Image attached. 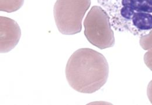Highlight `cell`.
<instances>
[{
  "label": "cell",
  "instance_id": "1",
  "mask_svg": "<svg viewBox=\"0 0 152 105\" xmlns=\"http://www.w3.org/2000/svg\"><path fill=\"white\" fill-rule=\"evenodd\" d=\"M109 65L105 56L91 48L73 53L66 65V77L70 86L83 93H93L107 83Z\"/></svg>",
  "mask_w": 152,
  "mask_h": 105
},
{
  "label": "cell",
  "instance_id": "2",
  "mask_svg": "<svg viewBox=\"0 0 152 105\" xmlns=\"http://www.w3.org/2000/svg\"><path fill=\"white\" fill-rule=\"evenodd\" d=\"M116 32L141 37L152 30V0H98Z\"/></svg>",
  "mask_w": 152,
  "mask_h": 105
},
{
  "label": "cell",
  "instance_id": "3",
  "mask_svg": "<svg viewBox=\"0 0 152 105\" xmlns=\"http://www.w3.org/2000/svg\"><path fill=\"white\" fill-rule=\"evenodd\" d=\"M91 3V0H57L53 14L60 33L64 35L80 33L83 19Z\"/></svg>",
  "mask_w": 152,
  "mask_h": 105
},
{
  "label": "cell",
  "instance_id": "4",
  "mask_svg": "<svg viewBox=\"0 0 152 105\" xmlns=\"http://www.w3.org/2000/svg\"><path fill=\"white\" fill-rule=\"evenodd\" d=\"M84 35L88 42L100 50L115 43L110 17L101 6H93L84 21Z\"/></svg>",
  "mask_w": 152,
  "mask_h": 105
},
{
  "label": "cell",
  "instance_id": "5",
  "mask_svg": "<svg viewBox=\"0 0 152 105\" xmlns=\"http://www.w3.org/2000/svg\"><path fill=\"white\" fill-rule=\"evenodd\" d=\"M0 52H9L19 42L21 30L18 23L11 18L0 17Z\"/></svg>",
  "mask_w": 152,
  "mask_h": 105
},
{
  "label": "cell",
  "instance_id": "6",
  "mask_svg": "<svg viewBox=\"0 0 152 105\" xmlns=\"http://www.w3.org/2000/svg\"><path fill=\"white\" fill-rule=\"evenodd\" d=\"M24 0H0V11L11 13L15 12L22 6Z\"/></svg>",
  "mask_w": 152,
  "mask_h": 105
},
{
  "label": "cell",
  "instance_id": "7",
  "mask_svg": "<svg viewBox=\"0 0 152 105\" xmlns=\"http://www.w3.org/2000/svg\"><path fill=\"white\" fill-rule=\"evenodd\" d=\"M140 45L144 50H149L152 48V30L146 35L140 37Z\"/></svg>",
  "mask_w": 152,
  "mask_h": 105
},
{
  "label": "cell",
  "instance_id": "8",
  "mask_svg": "<svg viewBox=\"0 0 152 105\" xmlns=\"http://www.w3.org/2000/svg\"><path fill=\"white\" fill-rule=\"evenodd\" d=\"M143 59L146 66L152 71V48L145 53Z\"/></svg>",
  "mask_w": 152,
  "mask_h": 105
},
{
  "label": "cell",
  "instance_id": "9",
  "mask_svg": "<svg viewBox=\"0 0 152 105\" xmlns=\"http://www.w3.org/2000/svg\"><path fill=\"white\" fill-rule=\"evenodd\" d=\"M147 95L149 101L152 104V80L149 83L147 88Z\"/></svg>",
  "mask_w": 152,
  "mask_h": 105
}]
</instances>
